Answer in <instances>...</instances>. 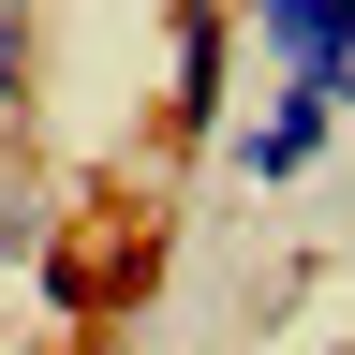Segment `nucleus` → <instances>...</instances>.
Segmentation results:
<instances>
[{
  "label": "nucleus",
  "instance_id": "f257e3e1",
  "mask_svg": "<svg viewBox=\"0 0 355 355\" xmlns=\"http://www.w3.org/2000/svg\"><path fill=\"white\" fill-rule=\"evenodd\" d=\"M222 74H237V0H178V89H163V119L207 133L222 119Z\"/></svg>",
  "mask_w": 355,
  "mask_h": 355
},
{
  "label": "nucleus",
  "instance_id": "f03ea898",
  "mask_svg": "<svg viewBox=\"0 0 355 355\" xmlns=\"http://www.w3.org/2000/svg\"><path fill=\"white\" fill-rule=\"evenodd\" d=\"M326 133H340V119H326V104H311V89H282V104H266V119H252V148H237V163L266 178V193H282V178H311V163H326Z\"/></svg>",
  "mask_w": 355,
  "mask_h": 355
},
{
  "label": "nucleus",
  "instance_id": "7ed1b4c3",
  "mask_svg": "<svg viewBox=\"0 0 355 355\" xmlns=\"http://www.w3.org/2000/svg\"><path fill=\"white\" fill-rule=\"evenodd\" d=\"M340 30H355V0H252V44H266L282 74H311V60H326Z\"/></svg>",
  "mask_w": 355,
  "mask_h": 355
},
{
  "label": "nucleus",
  "instance_id": "20e7f679",
  "mask_svg": "<svg viewBox=\"0 0 355 355\" xmlns=\"http://www.w3.org/2000/svg\"><path fill=\"white\" fill-rule=\"evenodd\" d=\"M30 119V15H0V133Z\"/></svg>",
  "mask_w": 355,
  "mask_h": 355
},
{
  "label": "nucleus",
  "instance_id": "39448f33",
  "mask_svg": "<svg viewBox=\"0 0 355 355\" xmlns=\"http://www.w3.org/2000/svg\"><path fill=\"white\" fill-rule=\"evenodd\" d=\"M296 89H311V104H326V119H340V104H355V30H340V44H326V60H311Z\"/></svg>",
  "mask_w": 355,
  "mask_h": 355
},
{
  "label": "nucleus",
  "instance_id": "423d86ee",
  "mask_svg": "<svg viewBox=\"0 0 355 355\" xmlns=\"http://www.w3.org/2000/svg\"><path fill=\"white\" fill-rule=\"evenodd\" d=\"M0 15H30V0H0Z\"/></svg>",
  "mask_w": 355,
  "mask_h": 355
}]
</instances>
